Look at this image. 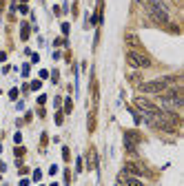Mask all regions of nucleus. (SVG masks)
<instances>
[{
  "mask_svg": "<svg viewBox=\"0 0 184 186\" xmlns=\"http://www.w3.org/2000/svg\"><path fill=\"white\" fill-rule=\"evenodd\" d=\"M160 106L162 109H166L171 113H178L180 109L184 106V100H182V86H180V82L175 86H169L166 89V93H160Z\"/></svg>",
  "mask_w": 184,
  "mask_h": 186,
  "instance_id": "f257e3e1",
  "label": "nucleus"
},
{
  "mask_svg": "<svg viewBox=\"0 0 184 186\" xmlns=\"http://www.w3.org/2000/svg\"><path fill=\"white\" fill-rule=\"evenodd\" d=\"M173 82H180V78H158V80H151V82H142L140 91H144V93H164Z\"/></svg>",
  "mask_w": 184,
  "mask_h": 186,
  "instance_id": "f03ea898",
  "label": "nucleus"
},
{
  "mask_svg": "<svg viewBox=\"0 0 184 186\" xmlns=\"http://www.w3.org/2000/svg\"><path fill=\"white\" fill-rule=\"evenodd\" d=\"M126 62L133 69H146V66H151V58L142 49H126Z\"/></svg>",
  "mask_w": 184,
  "mask_h": 186,
  "instance_id": "7ed1b4c3",
  "label": "nucleus"
},
{
  "mask_svg": "<svg viewBox=\"0 0 184 186\" xmlns=\"http://www.w3.org/2000/svg\"><path fill=\"white\" fill-rule=\"evenodd\" d=\"M135 106L144 113L146 120H149V117H153V115H158V113H162V111H160V106H155L153 102L144 100V98H135Z\"/></svg>",
  "mask_w": 184,
  "mask_h": 186,
  "instance_id": "20e7f679",
  "label": "nucleus"
},
{
  "mask_svg": "<svg viewBox=\"0 0 184 186\" xmlns=\"http://www.w3.org/2000/svg\"><path fill=\"white\" fill-rule=\"evenodd\" d=\"M142 140L140 137V133H135V131H124V144H126V149H129L131 153H135V144Z\"/></svg>",
  "mask_w": 184,
  "mask_h": 186,
  "instance_id": "39448f33",
  "label": "nucleus"
},
{
  "mask_svg": "<svg viewBox=\"0 0 184 186\" xmlns=\"http://www.w3.org/2000/svg\"><path fill=\"white\" fill-rule=\"evenodd\" d=\"M124 173H135V175H144V168L142 166H138V164H133V162H126L124 164Z\"/></svg>",
  "mask_w": 184,
  "mask_h": 186,
  "instance_id": "423d86ee",
  "label": "nucleus"
},
{
  "mask_svg": "<svg viewBox=\"0 0 184 186\" xmlns=\"http://www.w3.org/2000/svg\"><path fill=\"white\" fill-rule=\"evenodd\" d=\"M122 182H124V184L126 186H144V184H142V182H140V180H135V177H122Z\"/></svg>",
  "mask_w": 184,
  "mask_h": 186,
  "instance_id": "0eeeda50",
  "label": "nucleus"
},
{
  "mask_svg": "<svg viewBox=\"0 0 184 186\" xmlns=\"http://www.w3.org/2000/svg\"><path fill=\"white\" fill-rule=\"evenodd\" d=\"M93 131H95V115L91 113L89 115V133H93Z\"/></svg>",
  "mask_w": 184,
  "mask_h": 186,
  "instance_id": "6e6552de",
  "label": "nucleus"
},
{
  "mask_svg": "<svg viewBox=\"0 0 184 186\" xmlns=\"http://www.w3.org/2000/svg\"><path fill=\"white\" fill-rule=\"evenodd\" d=\"M71 109H73V102H71V98H67V100H65V111H67V113H71Z\"/></svg>",
  "mask_w": 184,
  "mask_h": 186,
  "instance_id": "1a4fd4ad",
  "label": "nucleus"
},
{
  "mask_svg": "<svg viewBox=\"0 0 184 186\" xmlns=\"http://www.w3.org/2000/svg\"><path fill=\"white\" fill-rule=\"evenodd\" d=\"M20 38H22V40L29 38V27H27V25H22V33H20Z\"/></svg>",
  "mask_w": 184,
  "mask_h": 186,
  "instance_id": "9d476101",
  "label": "nucleus"
},
{
  "mask_svg": "<svg viewBox=\"0 0 184 186\" xmlns=\"http://www.w3.org/2000/svg\"><path fill=\"white\" fill-rule=\"evenodd\" d=\"M62 157H65V162H69V160H71V153H69V149H67V146L62 149Z\"/></svg>",
  "mask_w": 184,
  "mask_h": 186,
  "instance_id": "9b49d317",
  "label": "nucleus"
},
{
  "mask_svg": "<svg viewBox=\"0 0 184 186\" xmlns=\"http://www.w3.org/2000/svg\"><path fill=\"white\" fill-rule=\"evenodd\" d=\"M25 149H22V146H18V149H16V157H22V155H25Z\"/></svg>",
  "mask_w": 184,
  "mask_h": 186,
  "instance_id": "f8f14e48",
  "label": "nucleus"
},
{
  "mask_svg": "<svg viewBox=\"0 0 184 186\" xmlns=\"http://www.w3.org/2000/svg\"><path fill=\"white\" fill-rule=\"evenodd\" d=\"M9 98H11V100H16V98H18V89H11L9 91Z\"/></svg>",
  "mask_w": 184,
  "mask_h": 186,
  "instance_id": "ddd939ff",
  "label": "nucleus"
},
{
  "mask_svg": "<svg viewBox=\"0 0 184 186\" xmlns=\"http://www.w3.org/2000/svg\"><path fill=\"white\" fill-rule=\"evenodd\" d=\"M55 124H62V113H60V111L55 113Z\"/></svg>",
  "mask_w": 184,
  "mask_h": 186,
  "instance_id": "4468645a",
  "label": "nucleus"
},
{
  "mask_svg": "<svg viewBox=\"0 0 184 186\" xmlns=\"http://www.w3.org/2000/svg\"><path fill=\"white\" fill-rule=\"evenodd\" d=\"M40 86H42V82H38V80H36V82H33V84H31V89H33V91H38V89H40Z\"/></svg>",
  "mask_w": 184,
  "mask_h": 186,
  "instance_id": "2eb2a0df",
  "label": "nucleus"
},
{
  "mask_svg": "<svg viewBox=\"0 0 184 186\" xmlns=\"http://www.w3.org/2000/svg\"><path fill=\"white\" fill-rule=\"evenodd\" d=\"M51 186H58V184H51Z\"/></svg>",
  "mask_w": 184,
  "mask_h": 186,
  "instance_id": "dca6fc26",
  "label": "nucleus"
}]
</instances>
